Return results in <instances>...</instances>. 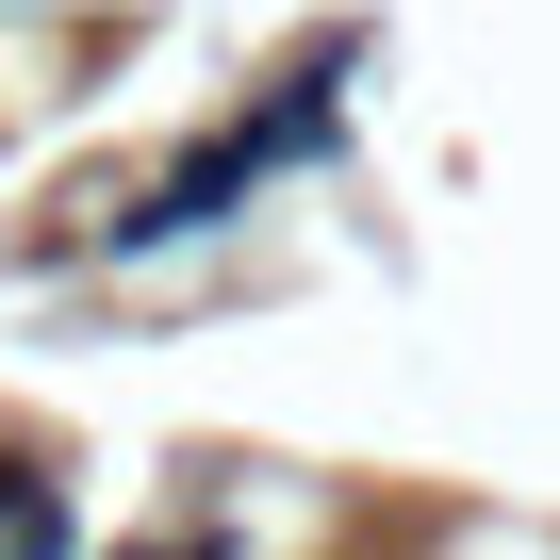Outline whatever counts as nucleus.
<instances>
[{
    "label": "nucleus",
    "instance_id": "obj_1",
    "mask_svg": "<svg viewBox=\"0 0 560 560\" xmlns=\"http://www.w3.org/2000/svg\"><path fill=\"white\" fill-rule=\"evenodd\" d=\"M247 182H264V149H247V132H198V149H182L165 182H132V214H100V231H116V247H198V231L247 214Z\"/></svg>",
    "mask_w": 560,
    "mask_h": 560
},
{
    "label": "nucleus",
    "instance_id": "obj_2",
    "mask_svg": "<svg viewBox=\"0 0 560 560\" xmlns=\"http://www.w3.org/2000/svg\"><path fill=\"white\" fill-rule=\"evenodd\" d=\"M0 560H83V527H67V494L34 462H0Z\"/></svg>",
    "mask_w": 560,
    "mask_h": 560
}]
</instances>
